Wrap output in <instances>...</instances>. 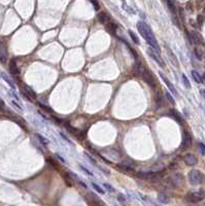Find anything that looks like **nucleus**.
I'll return each mask as SVG.
<instances>
[{
  "mask_svg": "<svg viewBox=\"0 0 205 206\" xmlns=\"http://www.w3.org/2000/svg\"><path fill=\"white\" fill-rule=\"evenodd\" d=\"M158 200H159L161 203H168L169 202V197H168L167 195H166V193H163V192H161V193L158 194Z\"/></svg>",
  "mask_w": 205,
  "mask_h": 206,
  "instance_id": "a211bd4d",
  "label": "nucleus"
},
{
  "mask_svg": "<svg viewBox=\"0 0 205 206\" xmlns=\"http://www.w3.org/2000/svg\"><path fill=\"white\" fill-rule=\"evenodd\" d=\"M205 197V194L203 192H190L186 194V201L191 202V203H198V202L202 201Z\"/></svg>",
  "mask_w": 205,
  "mask_h": 206,
  "instance_id": "20e7f679",
  "label": "nucleus"
},
{
  "mask_svg": "<svg viewBox=\"0 0 205 206\" xmlns=\"http://www.w3.org/2000/svg\"><path fill=\"white\" fill-rule=\"evenodd\" d=\"M11 105H13L19 112H23V108H22V106L20 105V104H18L15 100H11Z\"/></svg>",
  "mask_w": 205,
  "mask_h": 206,
  "instance_id": "cd10ccee",
  "label": "nucleus"
},
{
  "mask_svg": "<svg viewBox=\"0 0 205 206\" xmlns=\"http://www.w3.org/2000/svg\"><path fill=\"white\" fill-rule=\"evenodd\" d=\"M198 146H199V151H200V153L202 156H205V144L202 142H199Z\"/></svg>",
  "mask_w": 205,
  "mask_h": 206,
  "instance_id": "7c9ffc66",
  "label": "nucleus"
},
{
  "mask_svg": "<svg viewBox=\"0 0 205 206\" xmlns=\"http://www.w3.org/2000/svg\"><path fill=\"white\" fill-rule=\"evenodd\" d=\"M202 80H203V82L205 84V73L203 74V77H202Z\"/></svg>",
  "mask_w": 205,
  "mask_h": 206,
  "instance_id": "de8ad7c7",
  "label": "nucleus"
},
{
  "mask_svg": "<svg viewBox=\"0 0 205 206\" xmlns=\"http://www.w3.org/2000/svg\"><path fill=\"white\" fill-rule=\"evenodd\" d=\"M98 20H99V22L100 23H102V24H107V23H109V16L107 15L105 11H101L100 13L98 15Z\"/></svg>",
  "mask_w": 205,
  "mask_h": 206,
  "instance_id": "2eb2a0df",
  "label": "nucleus"
},
{
  "mask_svg": "<svg viewBox=\"0 0 205 206\" xmlns=\"http://www.w3.org/2000/svg\"><path fill=\"white\" fill-rule=\"evenodd\" d=\"M170 116H171L172 118L174 119V120L177 121L178 123H180V124H182V123L184 122V120H182V114H180L179 112H176V110H170Z\"/></svg>",
  "mask_w": 205,
  "mask_h": 206,
  "instance_id": "f3484780",
  "label": "nucleus"
},
{
  "mask_svg": "<svg viewBox=\"0 0 205 206\" xmlns=\"http://www.w3.org/2000/svg\"><path fill=\"white\" fill-rule=\"evenodd\" d=\"M144 69H145V68L142 66V64L136 60V63H135V65H134V67H133V72H134V73H135L136 75H141Z\"/></svg>",
  "mask_w": 205,
  "mask_h": 206,
  "instance_id": "ddd939ff",
  "label": "nucleus"
},
{
  "mask_svg": "<svg viewBox=\"0 0 205 206\" xmlns=\"http://www.w3.org/2000/svg\"><path fill=\"white\" fill-rule=\"evenodd\" d=\"M200 93H201V95L203 96V98L205 99V90H200Z\"/></svg>",
  "mask_w": 205,
  "mask_h": 206,
  "instance_id": "c03bdc74",
  "label": "nucleus"
},
{
  "mask_svg": "<svg viewBox=\"0 0 205 206\" xmlns=\"http://www.w3.org/2000/svg\"><path fill=\"white\" fill-rule=\"evenodd\" d=\"M147 54H149V57H152L154 60H155L156 62H157L159 65H161L162 67H164V62H163V60L160 58V56H159V53L158 52H154V50H147Z\"/></svg>",
  "mask_w": 205,
  "mask_h": 206,
  "instance_id": "1a4fd4ad",
  "label": "nucleus"
},
{
  "mask_svg": "<svg viewBox=\"0 0 205 206\" xmlns=\"http://www.w3.org/2000/svg\"><path fill=\"white\" fill-rule=\"evenodd\" d=\"M160 75H161L162 80H164V82H165V84H166V86L168 87V89H169V90L171 91L172 94H174V95H175V96H177V92H176V89L174 88V86L171 84V82H170V80H168V78L166 77V76L164 75V74L162 73V72H160Z\"/></svg>",
  "mask_w": 205,
  "mask_h": 206,
  "instance_id": "f8f14e48",
  "label": "nucleus"
},
{
  "mask_svg": "<svg viewBox=\"0 0 205 206\" xmlns=\"http://www.w3.org/2000/svg\"><path fill=\"white\" fill-rule=\"evenodd\" d=\"M192 76H193V78H194V80L197 82V84H201V82H203L202 76H201L197 71H195V70H193V71H192Z\"/></svg>",
  "mask_w": 205,
  "mask_h": 206,
  "instance_id": "5701e85b",
  "label": "nucleus"
},
{
  "mask_svg": "<svg viewBox=\"0 0 205 206\" xmlns=\"http://www.w3.org/2000/svg\"><path fill=\"white\" fill-rule=\"evenodd\" d=\"M23 91H25L26 93H27L28 95H29L30 97H32L33 99H35L36 98V94H35V92H34L33 90H32L30 87H28V86H24V88L22 89Z\"/></svg>",
  "mask_w": 205,
  "mask_h": 206,
  "instance_id": "412c9836",
  "label": "nucleus"
},
{
  "mask_svg": "<svg viewBox=\"0 0 205 206\" xmlns=\"http://www.w3.org/2000/svg\"><path fill=\"white\" fill-rule=\"evenodd\" d=\"M80 169H82L83 171H85V172H86V173H87V174H88V175H93V173H92V172H90V171H89L88 169H86V168H85L84 166H80Z\"/></svg>",
  "mask_w": 205,
  "mask_h": 206,
  "instance_id": "a19ab883",
  "label": "nucleus"
},
{
  "mask_svg": "<svg viewBox=\"0 0 205 206\" xmlns=\"http://www.w3.org/2000/svg\"><path fill=\"white\" fill-rule=\"evenodd\" d=\"M167 5H168V9H170V11H171V13H175V6H174V4L173 3L171 2V0H167Z\"/></svg>",
  "mask_w": 205,
  "mask_h": 206,
  "instance_id": "2f4dec72",
  "label": "nucleus"
},
{
  "mask_svg": "<svg viewBox=\"0 0 205 206\" xmlns=\"http://www.w3.org/2000/svg\"><path fill=\"white\" fill-rule=\"evenodd\" d=\"M166 97L168 98V100H169V102L171 103V104H175V101H174V99L171 97V95L169 94V93L166 92Z\"/></svg>",
  "mask_w": 205,
  "mask_h": 206,
  "instance_id": "e433bc0d",
  "label": "nucleus"
},
{
  "mask_svg": "<svg viewBox=\"0 0 205 206\" xmlns=\"http://www.w3.org/2000/svg\"><path fill=\"white\" fill-rule=\"evenodd\" d=\"M137 29H138V32L141 34L143 38L147 41V43L152 46V48L158 52L160 54V46L158 44L157 40L155 38V35H154L153 31H152L151 27H149L147 24H145L144 22H138L137 23Z\"/></svg>",
  "mask_w": 205,
  "mask_h": 206,
  "instance_id": "f257e3e1",
  "label": "nucleus"
},
{
  "mask_svg": "<svg viewBox=\"0 0 205 206\" xmlns=\"http://www.w3.org/2000/svg\"><path fill=\"white\" fill-rule=\"evenodd\" d=\"M117 26L113 23H107L106 24V30L109 31L111 34H115V31H117Z\"/></svg>",
  "mask_w": 205,
  "mask_h": 206,
  "instance_id": "4be33fe9",
  "label": "nucleus"
},
{
  "mask_svg": "<svg viewBox=\"0 0 205 206\" xmlns=\"http://www.w3.org/2000/svg\"><path fill=\"white\" fill-rule=\"evenodd\" d=\"M60 134H61V136H62L63 138L65 139V140H66V141H68V142H69V143H71V141L69 140V138H68V137H67V136H65V135H64V133H60Z\"/></svg>",
  "mask_w": 205,
  "mask_h": 206,
  "instance_id": "37998d69",
  "label": "nucleus"
},
{
  "mask_svg": "<svg viewBox=\"0 0 205 206\" xmlns=\"http://www.w3.org/2000/svg\"><path fill=\"white\" fill-rule=\"evenodd\" d=\"M35 137L36 138H38V140H39V142L41 143V144H43V145L48 144V140L46 138V137L41 136V135H39V134H35Z\"/></svg>",
  "mask_w": 205,
  "mask_h": 206,
  "instance_id": "a878e982",
  "label": "nucleus"
},
{
  "mask_svg": "<svg viewBox=\"0 0 205 206\" xmlns=\"http://www.w3.org/2000/svg\"><path fill=\"white\" fill-rule=\"evenodd\" d=\"M184 162L188 166H195L198 163V160H197L196 156L193 153H186L184 156Z\"/></svg>",
  "mask_w": 205,
  "mask_h": 206,
  "instance_id": "423d86ee",
  "label": "nucleus"
},
{
  "mask_svg": "<svg viewBox=\"0 0 205 206\" xmlns=\"http://www.w3.org/2000/svg\"><path fill=\"white\" fill-rule=\"evenodd\" d=\"M7 60V52L6 46L4 45L2 41H0V61L2 63H5Z\"/></svg>",
  "mask_w": 205,
  "mask_h": 206,
  "instance_id": "9d476101",
  "label": "nucleus"
},
{
  "mask_svg": "<svg viewBox=\"0 0 205 206\" xmlns=\"http://www.w3.org/2000/svg\"><path fill=\"white\" fill-rule=\"evenodd\" d=\"M189 181L191 185H197L199 183H202L203 181V174L199 170H192L189 173Z\"/></svg>",
  "mask_w": 205,
  "mask_h": 206,
  "instance_id": "7ed1b4c3",
  "label": "nucleus"
},
{
  "mask_svg": "<svg viewBox=\"0 0 205 206\" xmlns=\"http://www.w3.org/2000/svg\"><path fill=\"white\" fill-rule=\"evenodd\" d=\"M1 76H2V78H3V80H4L5 82H7V84H9V86L11 87V88H13V89H16V86H15V84H14V82H13V80H11V78L9 77V76L6 75V74H5V73H3V72H2V73H1Z\"/></svg>",
  "mask_w": 205,
  "mask_h": 206,
  "instance_id": "b1692460",
  "label": "nucleus"
},
{
  "mask_svg": "<svg viewBox=\"0 0 205 206\" xmlns=\"http://www.w3.org/2000/svg\"><path fill=\"white\" fill-rule=\"evenodd\" d=\"M117 198H119V201L121 202V203H125L126 202V197L122 195V194H119V195H117Z\"/></svg>",
  "mask_w": 205,
  "mask_h": 206,
  "instance_id": "4c0bfd02",
  "label": "nucleus"
},
{
  "mask_svg": "<svg viewBox=\"0 0 205 206\" xmlns=\"http://www.w3.org/2000/svg\"><path fill=\"white\" fill-rule=\"evenodd\" d=\"M80 185H83V187H85V188H86V187H87V185H85V183H83V181H80Z\"/></svg>",
  "mask_w": 205,
  "mask_h": 206,
  "instance_id": "49530a36",
  "label": "nucleus"
},
{
  "mask_svg": "<svg viewBox=\"0 0 205 206\" xmlns=\"http://www.w3.org/2000/svg\"><path fill=\"white\" fill-rule=\"evenodd\" d=\"M92 187H93V188H94V189H95V190H96V191H97V192H98V193L102 194V195H103V194H104V193H105V192H104V191H103V190H102V189H101V188H100V187H99V185H96V183H92Z\"/></svg>",
  "mask_w": 205,
  "mask_h": 206,
  "instance_id": "72a5a7b5",
  "label": "nucleus"
},
{
  "mask_svg": "<svg viewBox=\"0 0 205 206\" xmlns=\"http://www.w3.org/2000/svg\"><path fill=\"white\" fill-rule=\"evenodd\" d=\"M169 168L171 169V170H175V169H177L178 168V165H177V163H171V164L169 165Z\"/></svg>",
  "mask_w": 205,
  "mask_h": 206,
  "instance_id": "ea45409f",
  "label": "nucleus"
},
{
  "mask_svg": "<svg viewBox=\"0 0 205 206\" xmlns=\"http://www.w3.org/2000/svg\"><path fill=\"white\" fill-rule=\"evenodd\" d=\"M129 34H130V36H131V38H132V40H133L135 43H137L138 44L139 43V38H138V36L136 35L135 33H134L132 30H129Z\"/></svg>",
  "mask_w": 205,
  "mask_h": 206,
  "instance_id": "bb28decb",
  "label": "nucleus"
},
{
  "mask_svg": "<svg viewBox=\"0 0 205 206\" xmlns=\"http://www.w3.org/2000/svg\"><path fill=\"white\" fill-rule=\"evenodd\" d=\"M154 172H137V176L139 177V178H142V179H151L152 176H153Z\"/></svg>",
  "mask_w": 205,
  "mask_h": 206,
  "instance_id": "aec40b11",
  "label": "nucleus"
},
{
  "mask_svg": "<svg viewBox=\"0 0 205 206\" xmlns=\"http://www.w3.org/2000/svg\"><path fill=\"white\" fill-rule=\"evenodd\" d=\"M192 145V136L188 131L184 132V137H182V148L186 149Z\"/></svg>",
  "mask_w": 205,
  "mask_h": 206,
  "instance_id": "0eeeda50",
  "label": "nucleus"
},
{
  "mask_svg": "<svg viewBox=\"0 0 205 206\" xmlns=\"http://www.w3.org/2000/svg\"><path fill=\"white\" fill-rule=\"evenodd\" d=\"M90 2L93 4V6H94V9H96V11H99V3H98V1L97 0H90Z\"/></svg>",
  "mask_w": 205,
  "mask_h": 206,
  "instance_id": "f704fd0d",
  "label": "nucleus"
},
{
  "mask_svg": "<svg viewBox=\"0 0 205 206\" xmlns=\"http://www.w3.org/2000/svg\"><path fill=\"white\" fill-rule=\"evenodd\" d=\"M141 76H142L143 80H144L149 87H152V88H156V86H157V82H156L155 76L153 75L152 72H149V70L144 69L142 72V74H141Z\"/></svg>",
  "mask_w": 205,
  "mask_h": 206,
  "instance_id": "39448f33",
  "label": "nucleus"
},
{
  "mask_svg": "<svg viewBox=\"0 0 205 206\" xmlns=\"http://www.w3.org/2000/svg\"><path fill=\"white\" fill-rule=\"evenodd\" d=\"M197 22H198L199 25H202L203 22H204V17L203 16H198V18H197Z\"/></svg>",
  "mask_w": 205,
  "mask_h": 206,
  "instance_id": "58836bf2",
  "label": "nucleus"
},
{
  "mask_svg": "<svg viewBox=\"0 0 205 206\" xmlns=\"http://www.w3.org/2000/svg\"><path fill=\"white\" fill-rule=\"evenodd\" d=\"M86 199H87V201H88V203L92 204V205H100V204H103L102 202L98 199V197L95 196L94 194H92V193L87 194Z\"/></svg>",
  "mask_w": 205,
  "mask_h": 206,
  "instance_id": "6e6552de",
  "label": "nucleus"
},
{
  "mask_svg": "<svg viewBox=\"0 0 205 206\" xmlns=\"http://www.w3.org/2000/svg\"><path fill=\"white\" fill-rule=\"evenodd\" d=\"M21 93H22V95H23V96L25 97V98H27V99H28V101H31V102H32V101H33V100H32V99H33V98H32V97H30L29 95H28L27 93L25 92V91L21 90Z\"/></svg>",
  "mask_w": 205,
  "mask_h": 206,
  "instance_id": "c9c22d12",
  "label": "nucleus"
},
{
  "mask_svg": "<svg viewBox=\"0 0 205 206\" xmlns=\"http://www.w3.org/2000/svg\"><path fill=\"white\" fill-rule=\"evenodd\" d=\"M182 183H184V177L180 173H173L165 180V185L169 188H178Z\"/></svg>",
  "mask_w": 205,
  "mask_h": 206,
  "instance_id": "f03ea898",
  "label": "nucleus"
},
{
  "mask_svg": "<svg viewBox=\"0 0 205 206\" xmlns=\"http://www.w3.org/2000/svg\"><path fill=\"white\" fill-rule=\"evenodd\" d=\"M64 180L67 185L71 187V185H73V183H74V176L72 175V173H65Z\"/></svg>",
  "mask_w": 205,
  "mask_h": 206,
  "instance_id": "dca6fc26",
  "label": "nucleus"
},
{
  "mask_svg": "<svg viewBox=\"0 0 205 206\" xmlns=\"http://www.w3.org/2000/svg\"><path fill=\"white\" fill-rule=\"evenodd\" d=\"M104 187L106 188V189H109L110 190V192H115V189H113L111 185H107V183H104Z\"/></svg>",
  "mask_w": 205,
  "mask_h": 206,
  "instance_id": "79ce46f5",
  "label": "nucleus"
},
{
  "mask_svg": "<svg viewBox=\"0 0 205 206\" xmlns=\"http://www.w3.org/2000/svg\"><path fill=\"white\" fill-rule=\"evenodd\" d=\"M164 170V165L162 163H156L152 166L151 171L152 172H160V171Z\"/></svg>",
  "mask_w": 205,
  "mask_h": 206,
  "instance_id": "6ab92c4d",
  "label": "nucleus"
},
{
  "mask_svg": "<svg viewBox=\"0 0 205 206\" xmlns=\"http://www.w3.org/2000/svg\"><path fill=\"white\" fill-rule=\"evenodd\" d=\"M195 55H196V57L198 58L199 60H202V57H203V52L200 50V48H195Z\"/></svg>",
  "mask_w": 205,
  "mask_h": 206,
  "instance_id": "c756f323",
  "label": "nucleus"
},
{
  "mask_svg": "<svg viewBox=\"0 0 205 206\" xmlns=\"http://www.w3.org/2000/svg\"><path fill=\"white\" fill-rule=\"evenodd\" d=\"M156 100H157V105L158 107H161V106L164 105V98L162 97V95L160 93L157 94V97H156Z\"/></svg>",
  "mask_w": 205,
  "mask_h": 206,
  "instance_id": "393cba45",
  "label": "nucleus"
},
{
  "mask_svg": "<svg viewBox=\"0 0 205 206\" xmlns=\"http://www.w3.org/2000/svg\"><path fill=\"white\" fill-rule=\"evenodd\" d=\"M57 157H58V158H59V159H60V160H61V161H62V162H65V161H64V159H63V158H62V157H60V156H59V155H57Z\"/></svg>",
  "mask_w": 205,
  "mask_h": 206,
  "instance_id": "a18cd8bd",
  "label": "nucleus"
},
{
  "mask_svg": "<svg viewBox=\"0 0 205 206\" xmlns=\"http://www.w3.org/2000/svg\"><path fill=\"white\" fill-rule=\"evenodd\" d=\"M182 82H184V87H186V88H188V89H190L191 88V84H190V82H189L188 77L186 76V74H182Z\"/></svg>",
  "mask_w": 205,
  "mask_h": 206,
  "instance_id": "c85d7f7f",
  "label": "nucleus"
},
{
  "mask_svg": "<svg viewBox=\"0 0 205 206\" xmlns=\"http://www.w3.org/2000/svg\"><path fill=\"white\" fill-rule=\"evenodd\" d=\"M191 36H192V43H196V44H201L203 42V39L201 37V35L196 31H193L191 33Z\"/></svg>",
  "mask_w": 205,
  "mask_h": 206,
  "instance_id": "4468645a",
  "label": "nucleus"
},
{
  "mask_svg": "<svg viewBox=\"0 0 205 206\" xmlns=\"http://www.w3.org/2000/svg\"><path fill=\"white\" fill-rule=\"evenodd\" d=\"M9 72H11L13 75H19L20 70H19V68H18V65H17L16 60L11 59V61H9Z\"/></svg>",
  "mask_w": 205,
  "mask_h": 206,
  "instance_id": "9b49d317",
  "label": "nucleus"
},
{
  "mask_svg": "<svg viewBox=\"0 0 205 206\" xmlns=\"http://www.w3.org/2000/svg\"><path fill=\"white\" fill-rule=\"evenodd\" d=\"M168 53H169V57L171 58V61H172V63H173V64H175V65L177 66V65H178V62H177V60H176V57H175V56L173 55V54H172V52H171V50H168Z\"/></svg>",
  "mask_w": 205,
  "mask_h": 206,
  "instance_id": "473e14b6",
  "label": "nucleus"
}]
</instances>
